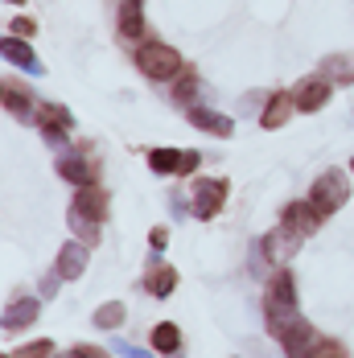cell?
<instances>
[{
  "label": "cell",
  "instance_id": "obj_11",
  "mask_svg": "<svg viewBox=\"0 0 354 358\" xmlns=\"http://www.w3.org/2000/svg\"><path fill=\"white\" fill-rule=\"evenodd\" d=\"M174 288H177V268L165 264V259H153L148 272H144V292L153 301H165V296H174Z\"/></svg>",
  "mask_w": 354,
  "mask_h": 358
},
{
  "label": "cell",
  "instance_id": "obj_34",
  "mask_svg": "<svg viewBox=\"0 0 354 358\" xmlns=\"http://www.w3.org/2000/svg\"><path fill=\"white\" fill-rule=\"evenodd\" d=\"M4 358H13V355H4Z\"/></svg>",
  "mask_w": 354,
  "mask_h": 358
},
{
  "label": "cell",
  "instance_id": "obj_5",
  "mask_svg": "<svg viewBox=\"0 0 354 358\" xmlns=\"http://www.w3.org/2000/svg\"><path fill=\"white\" fill-rule=\"evenodd\" d=\"M276 342L284 346V355H288V358H313V350L321 346V334H318V325H313V322L297 317V322L276 338Z\"/></svg>",
  "mask_w": 354,
  "mask_h": 358
},
{
  "label": "cell",
  "instance_id": "obj_28",
  "mask_svg": "<svg viewBox=\"0 0 354 358\" xmlns=\"http://www.w3.org/2000/svg\"><path fill=\"white\" fill-rule=\"evenodd\" d=\"M58 285H62V276H58V272H45V276H41V292H45V296H54Z\"/></svg>",
  "mask_w": 354,
  "mask_h": 358
},
{
  "label": "cell",
  "instance_id": "obj_32",
  "mask_svg": "<svg viewBox=\"0 0 354 358\" xmlns=\"http://www.w3.org/2000/svg\"><path fill=\"white\" fill-rule=\"evenodd\" d=\"M8 4H25V0H8Z\"/></svg>",
  "mask_w": 354,
  "mask_h": 358
},
{
  "label": "cell",
  "instance_id": "obj_25",
  "mask_svg": "<svg viewBox=\"0 0 354 358\" xmlns=\"http://www.w3.org/2000/svg\"><path fill=\"white\" fill-rule=\"evenodd\" d=\"M313 358H351V355H346V346L338 338H321V346L313 350Z\"/></svg>",
  "mask_w": 354,
  "mask_h": 358
},
{
  "label": "cell",
  "instance_id": "obj_13",
  "mask_svg": "<svg viewBox=\"0 0 354 358\" xmlns=\"http://www.w3.org/2000/svg\"><path fill=\"white\" fill-rule=\"evenodd\" d=\"M292 111H297V99H292V91H276V95H268L260 124H264L268 132H276V128H284V124L292 120Z\"/></svg>",
  "mask_w": 354,
  "mask_h": 358
},
{
  "label": "cell",
  "instance_id": "obj_3",
  "mask_svg": "<svg viewBox=\"0 0 354 358\" xmlns=\"http://www.w3.org/2000/svg\"><path fill=\"white\" fill-rule=\"evenodd\" d=\"M227 194H231L227 178H198L194 189H190V215L202 218V222H211V218L227 206Z\"/></svg>",
  "mask_w": 354,
  "mask_h": 358
},
{
  "label": "cell",
  "instance_id": "obj_4",
  "mask_svg": "<svg viewBox=\"0 0 354 358\" xmlns=\"http://www.w3.org/2000/svg\"><path fill=\"white\" fill-rule=\"evenodd\" d=\"M297 248H301V235L292 231V227H276V231H268L264 239H260V259L264 264H276V268H284L292 255H297Z\"/></svg>",
  "mask_w": 354,
  "mask_h": 358
},
{
  "label": "cell",
  "instance_id": "obj_19",
  "mask_svg": "<svg viewBox=\"0 0 354 358\" xmlns=\"http://www.w3.org/2000/svg\"><path fill=\"white\" fill-rule=\"evenodd\" d=\"M115 29L124 41H141L148 34V25H144V8H128V4H120V17H115Z\"/></svg>",
  "mask_w": 354,
  "mask_h": 358
},
{
  "label": "cell",
  "instance_id": "obj_14",
  "mask_svg": "<svg viewBox=\"0 0 354 358\" xmlns=\"http://www.w3.org/2000/svg\"><path fill=\"white\" fill-rule=\"evenodd\" d=\"M58 178L71 181L74 189H83V185H95L99 181V165L95 161H83V157H62L58 161Z\"/></svg>",
  "mask_w": 354,
  "mask_h": 358
},
{
  "label": "cell",
  "instance_id": "obj_33",
  "mask_svg": "<svg viewBox=\"0 0 354 358\" xmlns=\"http://www.w3.org/2000/svg\"><path fill=\"white\" fill-rule=\"evenodd\" d=\"M351 173H354V157H351Z\"/></svg>",
  "mask_w": 354,
  "mask_h": 358
},
{
  "label": "cell",
  "instance_id": "obj_16",
  "mask_svg": "<svg viewBox=\"0 0 354 358\" xmlns=\"http://www.w3.org/2000/svg\"><path fill=\"white\" fill-rule=\"evenodd\" d=\"M4 62H8V66H21V71H29V74L41 71V58L29 50L25 37H4Z\"/></svg>",
  "mask_w": 354,
  "mask_h": 358
},
{
  "label": "cell",
  "instance_id": "obj_2",
  "mask_svg": "<svg viewBox=\"0 0 354 358\" xmlns=\"http://www.w3.org/2000/svg\"><path fill=\"white\" fill-rule=\"evenodd\" d=\"M309 202L321 210V218L338 215L346 202H351V178L342 169H325L313 185H309Z\"/></svg>",
  "mask_w": 354,
  "mask_h": 358
},
{
  "label": "cell",
  "instance_id": "obj_8",
  "mask_svg": "<svg viewBox=\"0 0 354 358\" xmlns=\"http://www.w3.org/2000/svg\"><path fill=\"white\" fill-rule=\"evenodd\" d=\"M87 264H91V248H87L83 239H71V243H62V248H58L54 272H58L62 280H78V276L87 272Z\"/></svg>",
  "mask_w": 354,
  "mask_h": 358
},
{
  "label": "cell",
  "instance_id": "obj_21",
  "mask_svg": "<svg viewBox=\"0 0 354 358\" xmlns=\"http://www.w3.org/2000/svg\"><path fill=\"white\" fill-rule=\"evenodd\" d=\"M66 222H71V231H74V239H83V243H87V248H95V243H99V239H104V231H99V227H104V222H95V218H87V215H78V210H66Z\"/></svg>",
  "mask_w": 354,
  "mask_h": 358
},
{
  "label": "cell",
  "instance_id": "obj_15",
  "mask_svg": "<svg viewBox=\"0 0 354 358\" xmlns=\"http://www.w3.org/2000/svg\"><path fill=\"white\" fill-rule=\"evenodd\" d=\"M37 313H41V301L37 296H13L4 305V329H25V325L37 322Z\"/></svg>",
  "mask_w": 354,
  "mask_h": 358
},
{
  "label": "cell",
  "instance_id": "obj_12",
  "mask_svg": "<svg viewBox=\"0 0 354 358\" xmlns=\"http://www.w3.org/2000/svg\"><path fill=\"white\" fill-rule=\"evenodd\" d=\"M78 215L95 218V222H104L107 210H111V198H107V189H99V185H83V189H74V202H71Z\"/></svg>",
  "mask_w": 354,
  "mask_h": 358
},
{
  "label": "cell",
  "instance_id": "obj_20",
  "mask_svg": "<svg viewBox=\"0 0 354 358\" xmlns=\"http://www.w3.org/2000/svg\"><path fill=\"white\" fill-rule=\"evenodd\" d=\"M124 322H128V309H124V301H104V305L91 313V325H95V329H107V334H111V329H120Z\"/></svg>",
  "mask_w": 354,
  "mask_h": 358
},
{
  "label": "cell",
  "instance_id": "obj_24",
  "mask_svg": "<svg viewBox=\"0 0 354 358\" xmlns=\"http://www.w3.org/2000/svg\"><path fill=\"white\" fill-rule=\"evenodd\" d=\"M194 95H198V78H194V71H185V78H177V87H174V99L181 108H190Z\"/></svg>",
  "mask_w": 354,
  "mask_h": 358
},
{
  "label": "cell",
  "instance_id": "obj_1",
  "mask_svg": "<svg viewBox=\"0 0 354 358\" xmlns=\"http://www.w3.org/2000/svg\"><path fill=\"white\" fill-rule=\"evenodd\" d=\"M136 66H141L144 78H153V83H169V78H177V74L185 71V58L177 54L174 45H165V41H141L136 45Z\"/></svg>",
  "mask_w": 354,
  "mask_h": 358
},
{
  "label": "cell",
  "instance_id": "obj_10",
  "mask_svg": "<svg viewBox=\"0 0 354 358\" xmlns=\"http://www.w3.org/2000/svg\"><path fill=\"white\" fill-rule=\"evenodd\" d=\"M185 120H190L194 128H202L206 136H218V141H227V136L235 132L231 115H222V111H211V108H202V103H190V108H185Z\"/></svg>",
  "mask_w": 354,
  "mask_h": 358
},
{
  "label": "cell",
  "instance_id": "obj_26",
  "mask_svg": "<svg viewBox=\"0 0 354 358\" xmlns=\"http://www.w3.org/2000/svg\"><path fill=\"white\" fill-rule=\"evenodd\" d=\"M8 34L13 37H29V34H37V21L34 17H17V21L8 25Z\"/></svg>",
  "mask_w": 354,
  "mask_h": 358
},
{
  "label": "cell",
  "instance_id": "obj_29",
  "mask_svg": "<svg viewBox=\"0 0 354 358\" xmlns=\"http://www.w3.org/2000/svg\"><path fill=\"white\" fill-rule=\"evenodd\" d=\"M74 355L78 358H107V350H99V346H74Z\"/></svg>",
  "mask_w": 354,
  "mask_h": 358
},
{
  "label": "cell",
  "instance_id": "obj_18",
  "mask_svg": "<svg viewBox=\"0 0 354 358\" xmlns=\"http://www.w3.org/2000/svg\"><path fill=\"white\" fill-rule=\"evenodd\" d=\"M148 346L157 350V355H177L181 350V329L174 322H157L148 329Z\"/></svg>",
  "mask_w": 354,
  "mask_h": 358
},
{
  "label": "cell",
  "instance_id": "obj_22",
  "mask_svg": "<svg viewBox=\"0 0 354 358\" xmlns=\"http://www.w3.org/2000/svg\"><path fill=\"white\" fill-rule=\"evenodd\" d=\"M181 165H185V148H153L148 152L153 173H181Z\"/></svg>",
  "mask_w": 354,
  "mask_h": 358
},
{
  "label": "cell",
  "instance_id": "obj_7",
  "mask_svg": "<svg viewBox=\"0 0 354 358\" xmlns=\"http://www.w3.org/2000/svg\"><path fill=\"white\" fill-rule=\"evenodd\" d=\"M34 120H37V128H41V136H45L50 144H66V136H71V128H74L71 111L62 108V103H41Z\"/></svg>",
  "mask_w": 354,
  "mask_h": 358
},
{
  "label": "cell",
  "instance_id": "obj_31",
  "mask_svg": "<svg viewBox=\"0 0 354 358\" xmlns=\"http://www.w3.org/2000/svg\"><path fill=\"white\" fill-rule=\"evenodd\" d=\"M58 358H78V355H74V350H71V355H58Z\"/></svg>",
  "mask_w": 354,
  "mask_h": 358
},
{
  "label": "cell",
  "instance_id": "obj_30",
  "mask_svg": "<svg viewBox=\"0 0 354 358\" xmlns=\"http://www.w3.org/2000/svg\"><path fill=\"white\" fill-rule=\"evenodd\" d=\"M120 4H128V8H144V0H120Z\"/></svg>",
  "mask_w": 354,
  "mask_h": 358
},
{
  "label": "cell",
  "instance_id": "obj_17",
  "mask_svg": "<svg viewBox=\"0 0 354 358\" xmlns=\"http://www.w3.org/2000/svg\"><path fill=\"white\" fill-rule=\"evenodd\" d=\"M4 108H8V115H21V120H34V115H37L34 91H25V87H17L13 78H4Z\"/></svg>",
  "mask_w": 354,
  "mask_h": 358
},
{
  "label": "cell",
  "instance_id": "obj_9",
  "mask_svg": "<svg viewBox=\"0 0 354 358\" xmlns=\"http://www.w3.org/2000/svg\"><path fill=\"white\" fill-rule=\"evenodd\" d=\"M281 222L284 227H292L301 239H309V235H318V227H321V210L305 198V202H288L281 210Z\"/></svg>",
  "mask_w": 354,
  "mask_h": 358
},
{
  "label": "cell",
  "instance_id": "obj_23",
  "mask_svg": "<svg viewBox=\"0 0 354 358\" xmlns=\"http://www.w3.org/2000/svg\"><path fill=\"white\" fill-rule=\"evenodd\" d=\"M13 358H58V355H54V342H50V338H34V342L17 346Z\"/></svg>",
  "mask_w": 354,
  "mask_h": 358
},
{
  "label": "cell",
  "instance_id": "obj_6",
  "mask_svg": "<svg viewBox=\"0 0 354 358\" xmlns=\"http://www.w3.org/2000/svg\"><path fill=\"white\" fill-rule=\"evenodd\" d=\"M330 91H334V83L325 78V74H305L297 87H292V99H297V111H321L330 103Z\"/></svg>",
  "mask_w": 354,
  "mask_h": 358
},
{
  "label": "cell",
  "instance_id": "obj_27",
  "mask_svg": "<svg viewBox=\"0 0 354 358\" xmlns=\"http://www.w3.org/2000/svg\"><path fill=\"white\" fill-rule=\"evenodd\" d=\"M148 248H153V251L169 248V227H153V231H148Z\"/></svg>",
  "mask_w": 354,
  "mask_h": 358
}]
</instances>
